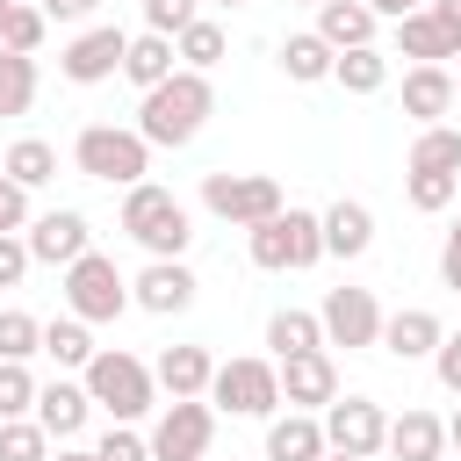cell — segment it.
<instances>
[{
    "label": "cell",
    "mask_w": 461,
    "mask_h": 461,
    "mask_svg": "<svg viewBox=\"0 0 461 461\" xmlns=\"http://www.w3.org/2000/svg\"><path fill=\"white\" fill-rule=\"evenodd\" d=\"M216 115V86H209V72H173V79H158L144 101H137V137L151 144V151H180V144H194L202 137V122Z\"/></svg>",
    "instance_id": "obj_1"
},
{
    "label": "cell",
    "mask_w": 461,
    "mask_h": 461,
    "mask_svg": "<svg viewBox=\"0 0 461 461\" xmlns=\"http://www.w3.org/2000/svg\"><path fill=\"white\" fill-rule=\"evenodd\" d=\"M79 382H86L94 411H108L115 425H137V418L158 411V382H151V367H144L137 353H122V346H101V353L79 367Z\"/></svg>",
    "instance_id": "obj_2"
},
{
    "label": "cell",
    "mask_w": 461,
    "mask_h": 461,
    "mask_svg": "<svg viewBox=\"0 0 461 461\" xmlns=\"http://www.w3.org/2000/svg\"><path fill=\"white\" fill-rule=\"evenodd\" d=\"M151 259H180L187 245H194V223H187V202L173 194V187H158V180H137V187H122V216H115Z\"/></svg>",
    "instance_id": "obj_3"
},
{
    "label": "cell",
    "mask_w": 461,
    "mask_h": 461,
    "mask_svg": "<svg viewBox=\"0 0 461 461\" xmlns=\"http://www.w3.org/2000/svg\"><path fill=\"white\" fill-rule=\"evenodd\" d=\"M245 252H252V267L259 274H303V267H317L324 259V223H317V209H274L267 223H252L245 230Z\"/></svg>",
    "instance_id": "obj_4"
},
{
    "label": "cell",
    "mask_w": 461,
    "mask_h": 461,
    "mask_svg": "<svg viewBox=\"0 0 461 461\" xmlns=\"http://www.w3.org/2000/svg\"><path fill=\"white\" fill-rule=\"evenodd\" d=\"M72 166L86 180H101V187H137L151 173V144L137 130H122V122H86L72 137Z\"/></svg>",
    "instance_id": "obj_5"
},
{
    "label": "cell",
    "mask_w": 461,
    "mask_h": 461,
    "mask_svg": "<svg viewBox=\"0 0 461 461\" xmlns=\"http://www.w3.org/2000/svg\"><path fill=\"white\" fill-rule=\"evenodd\" d=\"M58 288H65V310L79 317V324H115L122 310H130V281H122V267L108 259V252H79L72 267H58Z\"/></svg>",
    "instance_id": "obj_6"
},
{
    "label": "cell",
    "mask_w": 461,
    "mask_h": 461,
    "mask_svg": "<svg viewBox=\"0 0 461 461\" xmlns=\"http://www.w3.org/2000/svg\"><path fill=\"white\" fill-rule=\"evenodd\" d=\"M209 403H216V418H274V411H281V375H274V360H267V353L216 360Z\"/></svg>",
    "instance_id": "obj_7"
},
{
    "label": "cell",
    "mask_w": 461,
    "mask_h": 461,
    "mask_svg": "<svg viewBox=\"0 0 461 461\" xmlns=\"http://www.w3.org/2000/svg\"><path fill=\"white\" fill-rule=\"evenodd\" d=\"M202 209H209L216 223L252 230V223H267L274 209H288V194H281L274 173H202Z\"/></svg>",
    "instance_id": "obj_8"
},
{
    "label": "cell",
    "mask_w": 461,
    "mask_h": 461,
    "mask_svg": "<svg viewBox=\"0 0 461 461\" xmlns=\"http://www.w3.org/2000/svg\"><path fill=\"white\" fill-rule=\"evenodd\" d=\"M151 461H209V439H216V403L209 396H173L158 403L151 418Z\"/></svg>",
    "instance_id": "obj_9"
},
{
    "label": "cell",
    "mask_w": 461,
    "mask_h": 461,
    "mask_svg": "<svg viewBox=\"0 0 461 461\" xmlns=\"http://www.w3.org/2000/svg\"><path fill=\"white\" fill-rule=\"evenodd\" d=\"M317 425H324V447L331 454H353V461H375L382 439H389V411L375 396H331L317 411Z\"/></svg>",
    "instance_id": "obj_10"
},
{
    "label": "cell",
    "mask_w": 461,
    "mask_h": 461,
    "mask_svg": "<svg viewBox=\"0 0 461 461\" xmlns=\"http://www.w3.org/2000/svg\"><path fill=\"white\" fill-rule=\"evenodd\" d=\"M317 324H324V346L360 353V346H375V339H382V303H375V288H324Z\"/></svg>",
    "instance_id": "obj_11"
},
{
    "label": "cell",
    "mask_w": 461,
    "mask_h": 461,
    "mask_svg": "<svg viewBox=\"0 0 461 461\" xmlns=\"http://www.w3.org/2000/svg\"><path fill=\"white\" fill-rule=\"evenodd\" d=\"M122 50H130V29L94 22V29H79V36L58 50V72H65L72 86H101V79H115V72H122Z\"/></svg>",
    "instance_id": "obj_12"
},
{
    "label": "cell",
    "mask_w": 461,
    "mask_h": 461,
    "mask_svg": "<svg viewBox=\"0 0 461 461\" xmlns=\"http://www.w3.org/2000/svg\"><path fill=\"white\" fill-rule=\"evenodd\" d=\"M274 375H281V403H288V411H324V403L339 396V360H331V346L288 353V360H274Z\"/></svg>",
    "instance_id": "obj_13"
},
{
    "label": "cell",
    "mask_w": 461,
    "mask_h": 461,
    "mask_svg": "<svg viewBox=\"0 0 461 461\" xmlns=\"http://www.w3.org/2000/svg\"><path fill=\"white\" fill-rule=\"evenodd\" d=\"M29 259L36 267H72L86 245H94V223L79 216V209H43V216H29Z\"/></svg>",
    "instance_id": "obj_14"
},
{
    "label": "cell",
    "mask_w": 461,
    "mask_h": 461,
    "mask_svg": "<svg viewBox=\"0 0 461 461\" xmlns=\"http://www.w3.org/2000/svg\"><path fill=\"white\" fill-rule=\"evenodd\" d=\"M194 274H187V259H144V274L130 281V303L137 310H151V317H180V310H194Z\"/></svg>",
    "instance_id": "obj_15"
},
{
    "label": "cell",
    "mask_w": 461,
    "mask_h": 461,
    "mask_svg": "<svg viewBox=\"0 0 461 461\" xmlns=\"http://www.w3.org/2000/svg\"><path fill=\"white\" fill-rule=\"evenodd\" d=\"M29 418L65 447V439H79V432H86L94 396H86V382H65V375H58V382H36V411H29Z\"/></svg>",
    "instance_id": "obj_16"
},
{
    "label": "cell",
    "mask_w": 461,
    "mask_h": 461,
    "mask_svg": "<svg viewBox=\"0 0 461 461\" xmlns=\"http://www.w3.org/2000/svg\"><path fill=\"white\" fill-rule=\"evenodd\" d=\"M396 58L447 65V58H461V29H447L432 7H411V14H396Z\"/></svg>",
    "instance_id": "obj_17"
},
{
    "label": "cell",
    "mask_w": 461,
    "mask_h": 461,
    "mask_svg": "<svg viewBox=\"0 0 461 461\" xmlns=\"http://www.w3.org/2000/svg\"><path fill=\"white\" fill-rule=\"evenodd\" d=\"M317 223H324V259H360L375 245V209L353 202V194H339L331 209H317Z\"/></svg>",
    "instance_id": "obj_18"
},
{
    "label": "cell",
    "mask_w": 461,
    "mask_h": 461,
    "mask_svg": "<svg viewBox=\"0 0 461 461\" xmlns=\"http://www.w3.org/2000/svg\"><path fill=\"white\" fill-rule=\"evenodd\" d=\"M447 339V324L432 317V310H382V353H396V360H432V346Z\"/></svg>",
    "instance_id": "obj_19"
},
{
    "label": "cell",
    "mask_w": 461,
    "mask_h": 461,
    "mask_svg": "<svg viewBox=\"0 0 461 461\" xmlns=\"http://www.w3.org/2000/svg\"><path fill=\"white\" fill-rule=\"evenodd\" d=\"M403 115L425 130V122H447L454 115V72L447 65H411L403 72Z\"/></svg>",
    "instance_id": "obj_20"
},
{
    "label": "cell",
    "mask_w": 461,
    "mask_h": 461,
    "mask_svg": "<svg viewBox=\"0 0 461 461\" xmlns=\"http://www.w3.org/2000/svg\"><path fill=\"white\" fill-rule=\"evenodd\" d=\"M382 454H396V461H447V418H432V411H403V418H389Z\"/></svg>",
    "instance_id": "obj_21"
},
{
    "label": "cell",
    "mask_w": 461,
    "mask_h": 461,
    "mask_svg": "<svg viewBox=\"0 0 461 461\" xmlns=\"http://www.w3.org/2000/svg\"><path fill=\"white\" fill-rule=\"evenodd\" d=\"M267 461H324L317 411H274L267 418Z\"/></svg>",
    "instance_id": "obj_22"
},
{
    "label": "cell",
    "mask_w": 461,
    "mask_h": 461,
    "mask_svg": "<svg viewBox=\"0 0 461 461\" xmlns=\"http://www.w3.org/2000/svg\"><path fill=\"white\" fill-rule=\"evenodd\" d=\"M209 375H216L209 346H166V353L151 360V382H158L166 396H209Z\"/></svg>",
    "instance_id": "obj_23"
},
{
    "label": "cell",
    "mask_w": 461,
    "mask_h": 461,
    "mask_svg": "<svg viewBox=\"0 0 461 461\" xmlns=\"http://www.w3.org/2000/svg\"><path fill=\"white\" fill-rule=\"evenodd\" d=\"M180 72V50H173V36H158V29H144V36H130V50H122V79L137 86V94H151L158 79H173Z\"/></svg>",
    "instance_id": "obj_24"
},
{
    "label": "cell",
    "mask_w": 461,
    "mask_h": 461,
    "mask_svg": "<svg viewBox=\"0 0 461 461\" xmlns=\"http://www.w3.org/2000/svg\"><path fill=\"white\" fill-rule=\"evenodd\" d=\"M375 29H382V14H375L367 0H317V36H324L331 50L375 43Z\"/></svg>",
    "instance_id": "obj_25"
},
{
    "label": "cell",
    "mask_w": 461,
    "mask_h": 461,
    "mask_svg": "<svg viewBox=\"0 0 461 461\" xmlns=\"http://www.w3.org/2000/svg\"><path fill=\"white\" fill-rule=\"evenodd\" d=\"M331 58H339V50H331L317 29H303V36H281V58H274V65H281L295 86H317V79H331Z\"/></svg>",
    "instance_id": "obj_26"
},
{
    "label": "cell",
    "mask_w": 461,
    "mask_h": 461,
    "mask_svg": "<svg viewBox=\"0 0 461 461\" xmlns=\"http://www.w3.org/2000/svg\"><path fill=\"white\" fill-rule=\"evenodd\" d=\"M331 79H339L346 94H382V86H389V50H382V43H353V50L331 58Z\"/></svg>",
    "instance_id": "obj_27"
},
{
    "label": "cell",
    "mask_w": 461,
    "mask_h": 461,
    "mask_svg": "<svg viewBox=\"0 0 461 461\" xmlns=\"http://www.w3.org/2000/svg\"><path fill=\"white\" fill-rule=\"evenodd\" d=\"M403 173H461V130H454V122H425V130L411 137Z\"/></svg>",
    "instance_id": "obj_28"
},
{
    "label": "cell",
    "mask_w": 461,
    "mask_h": 461,
    "mask_svg": "<svg viewBox=\"0 0 461 461\" xmlns=\"http://www.w3.org/2000/svg\"><path fill=\"white\" fill-rule=\"evenodd\" d=\"M0 173H7L14 187H29V194H36V187H50V180H58V151H50L43 137H14V144H7V158H0Z\"/></svg>",
    "instance_id": "obj_29"
},
{
    "label": "cell",
    "mask_w": 461,
    "mask_h": 461,
    "mask_svg": "<svg viewBox=\"0 0 461 461\" xmlns=\"http://www.w3.org/2000/svg\"><path fill=\"white\" fill-rule=\"evenodd\" d=\"M310 346H324L317 310H274L267 317V360H288V353H310Z\"/></svg>",
    "instance_id": "obj_30"
},
{
    "label": "cell",
    "mask_w": 461,
    "mask_h": 461,
    "mask_svg": "<svg viewBox=\"0 0 461 461\" xmlns=\"http://www.w3.org/2000/svg\"><path fill=\"white\" fill-rule=\"evenodd\" d=\"M173 50H180V65L187 72H209V65H223V50H230V36H223V22H209V14H194L180 36H173Z\"/></svg>",
    "instance_id": "obj_31"
},
{
    "label": "cell",
    "mask_w": 461,
    "mask_h": 461,
    "mask_svg": "<svg viewBox=\"0 0 461 461\" xmlns=\"http://www.w3.org/2000/svg\"><path fill=\"white\" fill-rule=\"evenodd\" d=\"M43 353H50L58 367H86L101 346H94V324H79V317L65 310V317H50V324H43Z\"/></svg>",
    "instance_id": "obj_32"
},
{
    "label": "cell",
    "mask_w": 461,
    "mask_h": 461,
    "mask_svg": "<svg viewBox=\"0 0 461 461\" xmlns=\"http://www.w3.org/2000/svg\"><path fill=\"white\" fill-rule=\"evenodd\" d=\"M29 108H36V58L0 50V115H29Z\"/></svg>",
    "instance_id": "obj_33"
},
{
    "label": "cell",
    "mask_w": 461,
    "mask_h": 461,
    "mask_svg": "<svg viewBox=\"0 0 461 461\" xmlns=\"http://www.w3.org/2000/svg\"><path fill=\"white\" fill-rule=\"evenodd\" d=\"M43 36H50V14H43V0H14L7 7V22H0V50H43Z\"/></svg>",
    "instance_id": "obj_34"
},
{
    "label": "cell",
    "mask_w": 461,
    "mask_h": 461,
    "mask_svg": "<svg viewBox=\"0 0 461 461\" xmlns=\"http://www.w3.org/2000/svg\"><path fill=\"white\" fill-rule=\"evenodd\" d=\"M50 432L36 418H0V461H50Z\"/></svg>",
    "instance_id": "obj_35"
},
{
    "label": "cell",
    "mask_w": 461,
    "mask_h": 461,
    "mask_svg": "<svg viewBox=\"0 0 461 461\" xmlns=\"http://www.w3.org/2000/svg\"><path fill=\"white\" fill-rule=\"evenodd\" d=\"M454 194H461V173H403V202L418 216H439Z\"/></svg>",
    "instance_id": "obj_36"
},
{
    "label": "cell",
    "mask_w": 461,
    "mask_h": 461,
    "mask_svg": "<svg viewBox=\"0 0 461 461\" xmlns=\"http://www.w3.org/2000/svg\"><path fill=\"white\" fill-rule=\"evenodd\" d=\"M29 353H43V317L0 310V360H29Z\"/></svg>",
    "instance_id": "obj_37"
},
{
    "label": "cell",
    "mask_w": 461,
    "mask_h": 461,
    "mask_svg": "<svg viewBox=\"0 0 461 461\" xmlns=\"http://www.w3.org/2000/svg\"><path fill=\"white\" fill-rule=\"evenodd\" d=\"M36 411V375L29 360H0V418H29Z\"/></svg>",
    "instance_id": "obj_38"
},
{
    "label": "cell",
    "mask_w": 461,
    "mask_h": 461,
    "mask_svg": "<svg viewBox=\"0 0 461 461\" xmlns=\"http://www.w3.org/2000/svg\"><path fill=\"white\" fill-rule=\"evenodd\" d=\"M94 461H151V439H144L137 425H108V432L94 439Z\"/></svg>",
    "instance_id": "obj_39"
},
{
    "label": "cell",
    "mask_w": 461,
    "mask_h": 461,
    "mask_svg": "<svg viewBox=\"0 0 461 461\" xmlns=\"http://www.w3.org/2000/svg\"><path fill=\"white\" fill-rule=\"evenodd\" d=\"M194 14H202V0H144V29H158V36H180Z\"/></svg>",
    "instance_id": "obj_40"
},
{
    "label": "cell",
    "mask_w": 461,
    "mask_h": 461,
    "mask_svg": "<svg viewBox=\"0 0 461 461\" xmlns=\"http://www.w3.org/2000/svg\"><path fill=\"white\" fill-rule=\"evenodd\" d=\"M29 267H36V259H29V238H22V230H0V288H22Z\"/></svg>",
    "instance_id": "obj_41"
},
{
    "label": "cell",
    "mask_w": 461,
    "mask_h": 461,
    "mask_svg": "<svg viewBox=\"0 0 461 461\" xmlns=\"http://www.w3.org/2000/svg\"><path fill=\"white\" fill-rule=\"evenodd\" d=\"M432 375H439L447 396H461V331H447V339L432 346Z\"/></svg>",
    "instance_id": "obj_42"
},
{
    "label": "cell",
    "mask_w": 461,
    "mask_h": 461,
    "mask_svg": "<svg viewBox=\"0 0 461 461\" xmlns=\"http://www.w3.org/2000/svg\"><path fill=\"white\" fill-rule=\"evenodd\" d=\"M0 230H29V187H14L0 173Z\"/></svg>",
    "instance_id": "obj_43"
},
{
    "label": "cell",
    "mask_w": 461,
    "mask_h": 461,
    "mask_svg": "<svg viewBox=\"0 0 461 461\" xmlns=\"http://www.w3.org/2000/svg\"><path fill=\"white\" fill-rule=\"evenodd\" d=\"M439 288H454L461 295V223L447 230V245H439Z\"/></svg>",
    "instance_id": "obj_44"
},
{
    "label": "cell",
    "mask_w": 461,
    "mask_h": 461,
    "mask_svg": "<svg viewBox=\"0 0 461 461\" xmlns=\"http://www.w3.org/2000/svg\"><path fill=\"white\" fill-rule=\"evenodd\" d=\"M43 14H50V22H94L101 0H43Z\"/></svg>",
    "instance_id": "obj_45"
},
{
    "label": "cell",
    "mask_w": 461,
    "mask_h": 461,
    "mask_svg": "<svg viewBox=\"0 0 461 461\" xmlns=\"http://www.w3.org/2000/svg\"><path fill=\"white\" fill-rule=\"evenodd\" d=\"M367 7H375L382 22H396V14H411V7H425V0H367Z\"/></svg>",
    "instance_id": "obj_46"
},
{
    "label": "cell",
    "mask_w": 461,
    "mask_h": 461,
    "mask_svg": "<svg viewBox=\"0 0 461 461\" xmlns=\"http://www.w3.org/2000/svg\"><path fill=\"white\" fill-rule=\"evenodd\" d=\"M425 7H432V14L447 22V29H461V0H425Z\"/></svg>",
    "instance_id": "obj_47"
},
{
    "label": "cell",
    "mask_w": 461,
    "mask_h": 461,
    "mask_svg": "<svg viewBox=\"0 0 461 461\" xmlns=\"http://www.w3.org/2000/svg\"><path fill=\"white\" fill-rule=\"evenodd\" d=\"M50 461H94V447H72L65 439V447H50Z\"/></svg>",
    "instance_id": "obj_48"
},
{
    "label": "cell",
    "mask_w": 461,
    "mask_h": 461,
    "mask_svg": "<svg viewBox=\"0 0 461 461\" xmlns=\"http://www.w3.org/2000/svg\"><path fill=\"white\" fill-rule=\"evenodd\" d=\"M447 447L461 454V396H454V418H447Z\"/></svg>",
    "instance_id": "obj_49"
},
{
    "label": "cell",
    "mask_w": 461,
    "mask_h": 461,
    "mask_svg": "<svg viewBox=\"0 0 461 461\" xmlns=\"http://www.w3.org/2000/svg\"><path fill=\"white\" fill-rule=\"evenodd\" d=\"M454 108H461V72H454Z\"/></svg>",
    "instance_id": "obj_50"
},
{
    "label": "cell",
    "mask_w": 461,
    "mask_h": 461,
    "mask_svg": "<svg viewBox=\"0 0 461 461\" xmlns=\"http://www.w3.org/2000/svg\"><path fill=\"white\" fill-rule=\"evenodd\" d=\"M209 7H245V0H209Z\"/></svg>",
    "instance_id": "obj_51"
},
{
    "label": "cell",
    "mask_w": 461,
    "mask_h": 461,
    "mask_svg": "<svg viewBox=\"0 0 461 461\" xmlns=\"http://www.w3.org/2000/svg\"><path fill=\"white\" fill-rule=\"evenodd\" d=\"M324 461H353V454H331V447H324Z\"/></svg>",
    "instance_id": "obj_52"
},
{
    "label": "cell",
    "mask_w": 461,
    "mask_h": 461,
    "mask_svg": "<svg viewBox=\"0 0 461 461\" xmlns=\"http://www.w3.org/2000/svg\"><path fill=\"white\" fill-rule=\"evenodd\" d=\"M7 7H14V0H0V22H7Z\"/></svg>",
    "instance_id": "obj_53"
},
{
    "label": "cell",
    "mask_w": 461,
    "mask_h": 461,
    "mask_svg": "<svg viewBox=\"0 0 461 461\" xmlns=\"http://www.w3.org/2000/svg\"><path fill=\"white\" fill-rule=\"evenodd\" d=\"M303 7H317V0H303Z\"/></svg>",
    "instance_id": "obj_54"
}]
</instances>
